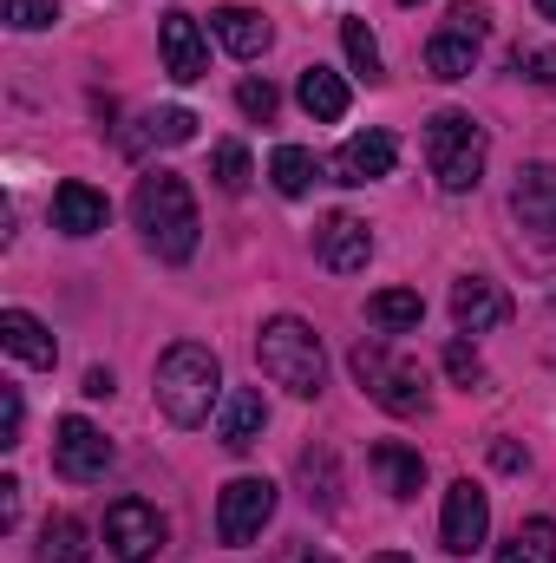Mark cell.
<instances>
[{
    "label": "cell",
    "instance_id": "cell-1",
    "mask_svg": "<svg viewBox=\"0 0 556 563\" xmlns=\"http://www.w3.org/2000/svg\"><path fill=\"white\" fill-rule=\"evenodd\" d=\"M132 210H138L144 243H151L164 263H190V256H197V230H203V223H197V197H190L184 177H170V170L138 177Z\"/></svg>",
    "mask_w": 556,
    "mask_h": 563
},
{
    "label": "cell",
    "instance_id": "cell-2",
    "mask_svg": "<svg viewBox=\"0 0 556 563\" xmlns=\"http://www.w3.org/2000/svg\"><path fill=\"white\" fill-rule=\"evenodd\" d=\"M216 394H223V361L203 341H177L157 361V407H164L170 426H203Z\"/></svg>",
    "mask_w": 556,
    "mask_h": 563
},
{
    "label": "cell",
    "instance_id": "cell-3",
    "mask_svg": "<svg viewBox=\"0 0 556 563\" xmlns=\"http://www.w3.org/2000/svg\"><path fill=\"white\" fill-rule=\"evenodd\" d=\"M256 361H263V374H269L276 387H288L294 400H314V394H321V380H327L321 334H314L308 321H294V314L263 321V334H256Z\"/></svg>",
    "mask_w": 556,
    "mask_h": 563
},
{
    "label": "cell",
    "instance_id": "cell-4",
    "mask_svg": "<svg viewBox=\"0 0 556 563\" xmlns=\"http://www.w3.org/2000/svg\"><path fill=\"white\" fill-rule=\"evenodd\" d=\"M425 164H432L438 190H452V197L478 190V177H485V125L471 112H438L425 125Z\"/></svg>",
    "mask_w": 556,
    "mask_h": 563
},
{
    "label": "cell",
    "instance_id": "cell-5",
    "mask_svg": "<svg viewBox=\"0 0 556 563\" xmlns=\"http://www.w3.org/2000/svg\"><path fill=\"white\" fill-rule=\"evenodd\" d=\"M354 380H360L387 413H400V420L425 413V374L407 367V361H393L387 341H360V347H354Z\"/></svg>",
    "mask_w": 556,
    "mask_h": 563
},
{
    "label": "cell",
    "instance_id": "cell-6",
    "mask_svg": "<svg viewBox=\"0 0 556 563\" xmlns=\"http://www.w3.org/2000/svg\"><path fill=\"white\" fill-rule=\"evenodd\" d=\"M269 518H276V485H269V478H230V485H223V498H216V538H223L230 551L256 544Z\"/></svg>",
    "mask_w": 556,
    "mask_h": 563
},
{
    "label": "cell",
    "instance_id": "cell-7",
    "mask_svg": "<svg viewBox=\"0 0 556 563\" xmlns=\"http://www.w3.org/2000/svg\"><path fill=\"white\" fill-rule=\"evenodd\" d=\"M105 544H112L119 563H151L157 551H164V518H157V505L119 498V505L105 511Z\"/></svg>",
    "mask_w": 556,
    "mask_h": 563
},
{
    "label": "cell",
    "instance_id": "cell-8",
    "mask_svg": "<svg viewBox=\"0 0 556 563\" xmlns=\"http://www.w3.org/2000/svg\"><path fill=\"white\" fill-rule=\"evenodd\" d=\"M53 465H59V478L92 485V478H105V465H112V439L92 420L73 413V420H59V432H53Z\"/></svg>",
    "mask_w": 556,
    "mask_h": 563
},
{
    "label": "cell",
    "instance_id": "cell-9",
    "mask_svg": "<svg viewBox=\"0 0 556 563\" xmlns=\"http://www.w3.org/2000/svg\"><path fill=\"white\" fill-rule=\"evenodd\" d=\"M485 531H491V498L471 485V478H458L452 492H445V518H438V544L452 551V558H471L478 544H485Z\"/></svg>",
    "mask_w": 556,
    "mask_h": 563
},
{
    "label": "cell",
    "instance_id": "cell-10",
    "mask_svg": "<svg viewBox=\"0 0 556 563\" xmlns=\"http://www.w3.org/2000/svg\"><path fill=\"white\" fill-rule=\"evenodd\" d=\"M157 46H164V73H170L177 86H197V79L210 73V46H203L197 20H190L184 7H170V13L157 20Z\"/></svg>",
    "mask_w": 556,
    "mask_h": 563
},
{
    "label": "cell",
    "instance_id": "cell-11",
    "mask_svg": "<svg viewBox=\"0 0 556 563\" xmlns=\"http://www.w3.org/2000/svg\"><path fill=\"white\" fill-rule=\"evenodd\" d=\"M314 256H321V269H334V276H360L367 256H374V236H367L360 217L334 210V217H321V230H314Z\"/></svg>",
    "mask_w": 556,
    "mask_h": 563
},
{
    "label": "cell",
    "instance_id": "cell-12",
    "mask_svg": "<svg viewBox=\"0 0 556 563\" xmlns=\"http://www.w3.org/2000/svg\"><path fill=\"white\" fill-rule=\"evenodd\" d=\"M452 321H458V334H485V328H504V321H511V295H504L498 282H485V276L452 282Z\"/></svg>",
    "mask_w": 556,
    "mask_h": 563
},
{
    "label": "cell",
    "instance_id": "cell-13",
    "mask_svg": "<svg viewBox=\"0 0 556 563\" xmlns=\"http://www.w3.org/2000/svg\"><path fill=\"white\" fill-rule=\"evenodd\" d=\"M511 210L531 236L556 243V164H531L518 170V190H511Z\"/></svg>",
    "mask_w": 556,
    "mask_h": 563
},
{
    "label": "cell",
    "instance_id": "cell-14",
    "mask_svg": "<svg viewBox=\"0 0 556 563\" xmlns=\"http://www.w3.org/2000/svg\"><path fill=\"white\" fill-rule=\"evenodd\" d=\"M393 157H400L393 132H360V139H347L334 151V177L341 184H374V177H393Z\"/></svg>",
    "mask_w": 556,
    "mask_h": 563
},
{
    "label": "cell",
    "instance_id": "cell-15",
    "mask_svg": "<svg viewBox=\"0 0 556 563\" xmlns=\"http://www.w3.org/2000/svg\"><path fill=\"white\" fill-rule=\"evenodd\" d=\"M263 426H269V407H263L256 387H230V394H223V407H216V439H223L230 452H249V445L263 439Z\"/></svg>",
    "mask_w": 556,
    "mask_h": 563
},
{
    "label": "cell",
    "instance_id": "cell-16",
    "mask_svg": "<svg viewBox=\"0 0 556 563\" xmlns=\"http://www.w3.org/2000/svg\"><path fill=\"white\" fill-rule=\"evenodd\" d=\"M105 217H112L105 190H92V184H79V177H66V184L53 190V223H59L66 236H92V230H105Z\"/></svg>",
    "mask_w": 556,
    "mask_h": 563
},
{
    "label": "cell",
    "instance_id": "cell-17",
    "mask_svg": "<svg viewBox=\"0 0 556 563\" xmlns=\"http://www.w3.org/2000/svg\"><path fill=\"white\" fill-rule=\"evenodd\" d=\"M0 347H7L13 361H26V367H53V361H59V341H53L46 321L26 314V308H7V314H0Z\"/></svg>",
    "mask_w": 556,
    "mask_h": 563
},
{
    "label": "cell",
    "instance_id": "cell-18",
    "mask_svg": "<svg viewBox=\"0 0 556 563\" xmlns=\"http://www.w3.org/2000/svg\"><path fill=\"white\" fill-rule=\"evenodd\" d=\"M210 26H216V40H223L236 59H263V53H269V40H276V33H269V20H263L256 7H216V13H210Z\"/></svg>",
    "mask_w": 556,
    "mask_h": 563
},
{
    "label": "cell",
    "instance_id": "cell-19",
    "mask_svg": "<svg viewBox=\"0 0 556 563\" xmlns=\"http://www.w3.org/2000/svg\"><path fill=\"white\" fill-rule=\"evenodd\" d=\"M374 472H380V485L393 498H419V485H425V459H419L413 445H400V439H380L374 445Z\"/></svg>",
    "mask_w": 556,
    "mask_h": 563
},
{
    "label": "cell",
    "instance_id": "cell-20",
    "mask_svg": "<svg viewBox=\"0 0 556 563\" xmlns=\"http://www.w3.org/2000/svg\"><path fill=\"white\" fill-rule=\"evenodd\" d=\"M301 106H308V119H321V125L347 119V86H341V73L308 66V73H301Z\"/></svg>",
    "mask_w": 556,
    "mask_h": 563
},
{
    "label": "cell",
    "instance_id": "cell-21",
    "mask_svg": "<svg viewBox=\"0 0 556 563\" xmlns=\"http://www.w3.org/2000/svg\"><path fill=\"white\" fill-rule=\"evenodd\" d=\"M498 563H556V525H551V518L518 525V531L498 544Z\"/></svg>",
    "mask_w": 556,
    "mask_h": 563
},
{
    "label": "cell",
    "instance_id": "cell-22",
    "mask_svg": "<svg viewBox=\"0 0 556 563\" xmlns=\"http://www.w3.org/2000/svg\"><path fill=\"white\" fill-rule=\"evenodd\" d=\"M367 321L387 328V334H400V328H419V321H425V301H419L413 288H380V295L367 301Z\"/></svg>",
    "mask_w": 556,
    "mask_h": 563
},
{
    "label": "cell",
    "instance_id": "cell-23",
    "mask_svg": "<svg viewBox=\"0 0 556 563\" xmlns=\"http://www.w3.org/2000/svg\"><path fill=\"white\" fill-rule=\"evenodd\" d=\"M425 66H432V79H465L471 66H478V40H465V33H438L432 46H425Z\"/></svg>",
    "mask_w": 556,
    "mask_h": 563
},
{
    "label": "cell",
    "instance_id": "cell-24",
    "mask_svg": "<svg viewBox=\"0 0 556 563\" xmlns=\"http://www.w3.org/2000/svg\"><path fill=\"white\" fill-rule=\"evenodd\" d=\"M269 177H276L281 197H301V190L314 184V151H301V144H281L276 157H269Z\"/></svg>",
    "mask_w": 556,
    "mask_h": 563
},
{
    "label": "cell",
    "instance_id": "cell-25",
    "mask_svg": "<svg viewBox=\"0 0 556 563\" xmlns=\"http://www.w3.org/2000/svg\"><path fill=\"white\" fill-rule=\"evenodd\" d=\"M190 139H197V112L164 106V112H151V119H144V132L132 144H190Z\"/></svg>",
    "mask_w": 556,
    "mask_h": 563
},
{
    "label": "cell",
    "instance_id": "cell-26",
    "mask_svg": "<svg viewBox=\"0 0 556 563\" xmlns=\"http://www.w3.org/2000/svg\"><path fill=\"white\" fill-rule=\"evenodd\" d=\"M40 558L46 563H86V525H79V518H46Z\"/></svg>",
    "mask_w": 556,
    "mask_h": 563
},
{
    "label": "cell",
    "instance_id": "cell-27",
    "mask_svg": "<svg viewBox=\"0 0 556 563\" xmlns=\"http://www.w3.org/2000/svg\"><path fill=\"white\" fill-rule=\"evenodd\" d=\"M210 177H216V190L243 197V190H249V151H243V144H216V157H210Z\"/></svg>",
    "mask_w": 556,
    "mask_h": 563
},
{
    "label": "cell",
    "instance_id": "cell-28",
    "mask_svg": "<svg viewBox=\"0 0 556 563\" xmlns=\"http://www.w3.org/2000/svg\"><path fill=\"white\" fill-rule=\"evenodd\" d=\"M341 46H347V59H354V73H367V79H380V46H374V33H367V20H341Z\"/></svg>",
    "mask_w": 556,
    "mask_h": 563
},
{
    "label": "cell",
    "instance_id": "cell-29",
    "mask_svg": "<svg viewBox=\"0 0 556 563\" xmlns=\"http://www.w3.org/2000/svg\"><path fill=\"white\" fill-rule=\"evenodd\" d=\"M0 7H7V26H20V33H40L59 20V0H0Z\"/></svg>",
    "mask_w": 556,
    "mask_h": 563
},
{
    "label": "cell",
    "instance_id": "cell-30",
    "mask_svg": "<svg viewBox=\"0 0 556 563\" xmlns=\"http://www.w3.org/2000/svg\"><path fill=\"white\" fill-rule=\"evenodd\" d=\"M511 66H518L531 86H551V92H556V46H518V53H511Z\"/></svg>",
    "mask_w": 556,
    "mask_h": 563
},
{
    "label": "cell",
    "instance_id": "cell-31",
    "mask_svg": "<svg viewBox=\"0 0 556 563\" xmlns=\"http://www.w3.org/2000/svg\"><path fill=\"white\" fill-rule=\"evenodd\" d=\"M445 374H452L465 394H471V387H485V361L471 354V341H452V347H445Z\"/></svg>",
    "mask_w": 556,
    "mask_h": 563
},
{
    "label": "cell",
    "instance_id": "cell-32",
    "mask_svg": "<svg viewBox=\"0 0 556 563\" xmlns=\"http://www.w3.org/2000/svg\"><path fill=\"white\" fill-rule=\"evenodd\" d=\"M236 106H243V112H249V119H276V86H269V79H243V86H236Z\"/></svg>",
    "mask_w": 556,
    "mask_h": 563
},
{
    "label": "cell",
    "instance_id": "cell-33",
    "mask_svg": "<svg viewBox=\"0 0 556 563\" xmlns=\"http://www.w3.org/2000/svg\"><path fill=\"white\" fill-rule=\"evenodd\" d=\"M445 20H452V33H465V40H485V26H491V20H485V0H452Z\"/></svg>",
    "mask_w": 556,
    "mask_h": 563
},
{
    "label": "cell",
    "instance_id": "cell-34",
    "mask_svg": "<svg viewBox=\"0 0 556 563\" xmlns=\"http://www.w3.org/2000/svg\"><path fill=\"white\" fill-rule=\"evenodd\" d=\"M20 420H26L20 387H0V445H20Z\"/></svg>",
    "mask_w": 556,
    "mask_h": 563
},
{
    "label": "cell",
    "instance_id": "cell-35",
    "mask_svg": "<svg viewBox=\"0 0 556 563\" xmlns=\"http://www.w3.org/2000/svg\"><path fill=\"white\" fill-rule=\"evenodd\" d=\"M0 525H20V478H0Z\"/></svg>",
    "mask_w": 556,
    "mask_h": 563
},
{
    "label": "cell",
    "instance_id": "cell-36",
    "mask_svg": "<svg viewBox=\"0 0 556 563\" xmlns=\"http://www.w3.org/2000/svg\"><path fill=\"white\" fill-rule=\"evenodd\" d=\"M491 465H498V472H524V452H518L511 439H498V445H491Z\"/></svg>",
    "mask_w": 556,
    "mask_h": 563
},
{
    "label": "cell",
    "instance_id": "cell-37",
    "mask_svg": "<svg viewBox=\"0 0 556 563\" xmlns=\"http://www.w3.org/2000/svg\"><path fill=\"white\" fill-rule=\"evenodd\" d=\"M105 394H112V374H105V367H92V374H86V400H105Z\"/></svg>",
    "mask_w": 556,
    "mask_h": 563
},
{
    "label": "cell",
    "instance_id": "cell-38",
    "mask_svg": "<svg viewBox=\"0 0 556 563\" xmlns=\"http://www.w3.org/2000/svg\"><path fill=\"white\" fill-rule=\"evenodd\" d=\"M374 563H413V558H407V551H380Z\"/></svg>",
    "mask_w": 556,
    "mask_h": 563
},
{
    "label": "cell",
    "instance_id": "cell-39",
    "mask_svg": "<svg viewBox=\"0 0 556 563\" xmlns=\"http://www.w3.org/2000/svg\"><path fill=\"white\" fill-rule=\"evenodd\" d=\"M537 13H544V20H556V0H537Z\"/></svg>",
    "mask_w": 556,
    "mask_h": 563
},
{
    "label": "cell",
    "instance_id": "cell-40",
    "mask_svg": "<svg viewBox=\"0 0 556 563\" xmlns=\"http://www.w3.org/2000/svg\"><path fill=\"white\" fill-rule=\"evenodd\" d=\"M301 563H334V558H327V551H308V558H301Z\"/></svg>",
    "mask_w": 556,
    "mask_h": 563
},
{
    "label": "cell",
    "instance_id": "cell-41",
    "mask_svg": "<svg viewBox=\"0 0 556 563\" xmlns=\"http://www.w3.org/2000/svg\"><path fill=\"white\" fill-rule=\"evenodd\" d=\"M407 7H419V0H407Z\"/></svg>",
    "mask_w": 556,
    "mask_h": 563
}]
</instances>
